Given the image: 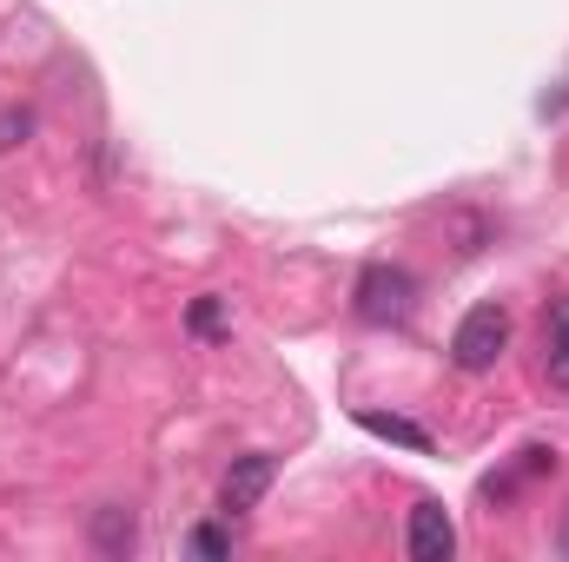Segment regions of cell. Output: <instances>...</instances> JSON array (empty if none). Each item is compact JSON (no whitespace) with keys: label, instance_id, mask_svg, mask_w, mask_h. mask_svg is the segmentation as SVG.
<instances>
[{"label":"cell","instance_id":"1","mask_svg":"<svg viewBox=\"0 0 569 562\" xmlns=\"http://www.w3.org/2000/svg\"><path fill=\"white\" fill-rule=\"evenodd\" d=\"M351 311L365 318V324H405L411 311H418V279L405 272V265H365L358 272V291H351Z\"/></svg>","mask_w":569,"mask_h":562},{"label":"cell","instance_id":"2","mask_svg":"<svg viewBox=\"0 0 569 562\" xmlns=\"http://www.w3.org/2000/svg\"><path fill=\"white\" fill-rule=\"evenodd\" d=\"M503 351H510V311H503V304L463 311V324H457V338H450V364H457V371H490Z\"/></svg>","mask_w":569,"mask_h":562},{"label":"cell","instance_id":"3","mask_svg":"<svg viewBox=\"0 0 569 562\" xmlns=\"http://www.w3.org/2000/svg\"><path fill=\"white\" fill-rule=\"evenodd\" d=\"M272 476H279V456H266V450L232 456V470H226V483H219V510H226V516L259 510V496L272 490Z\"/></svg>","mask_w":569,"mask_h":562},{"label":"cell","instance_id":"4","mask_svg":"<svg viewBox=\"0 0 569 562\" xmlns=\"http://www.w3.org/2000/svg\"><path fill=\"white\" fill-rule=\"evenodd\" d=\"M405 550H411V562H450L457 556V523H450V510L443 503H418L411 510V530H405Z\"/></svg>","mask_w":569,"mask_h":562},{"label":"cell","instance_id":"5","mask_svg":"<svg viewBox=\"0 0 569 562\" xmlns=\"http://www.w3.org/2000/svg\"><path fill=\"white\" fill-rule=\"evenodd\" d=\"M358 430H365V436H385V443H405V450H418V456L430 450V430H425V423L391 418V411H358Z\"/></svg>","mask_w":569,"mask_h":562},{"label":"cell","instance_id":"6","mask_svg":"<svg viewBox=\"0 0 569 562\" xmlns=\"http://www.w3.org/2000/svg\"><path fill=\"white\" fill-rule=\"evenodd\" d=\"M93 536H100V550H133V516L127 510H100Z\"/></svg>","mask_w":569,"mask_h":562},{"label":"cell","instance_id":"7","mask_svg":"<svg viewBox=\"0 0 569 562\" xmlns=\"http://www.w3.org/2000/svg\"><path fill=\"white\" fill-rule=\"evenodd\" d=\"M186 324H192L199 338H219V331H226V304H219V298H192V318H186Z\"/></svg>","mask_w":569,"mask_h":562},{"label":"cell","instance_id":"8","mask_svg":"<svg viewBox=\"0 0 569 562\" xmlns=\"http://www.w3.org/2000/svg\"><path fill=\"white\" fill-rule=\"evenodd\" d=\"M192 556H206V562L232 556V536H226V530H212V523H206V530H192Z\"/></svg>","mask_w":569,"mask_h":562},{"label":"cell","instance_id":"9","mask_svg":"<svg viewBox=\"0 0 569 562\" xmlns=\"http://www.w3.org/2000/svg\"><path fill=\"white\" fill-rule=\"evenodd\" d=\"M27 133H33V113H0V152H13Z\"/></svg>","mask_w":569,"mask_h":562},{"label":"cell","instance_id":"10","mask_svg":"<svg viewBox=\"0 0 569 562\" xmlns=\"http://www.w3.org/2000/svg\"><path fill=\"white\" fill-rule=\"evenodd\" d=\"M543 338L557 344V338H569V298H557L550 311H543Z\"/></svg>","mask_w":569,"mask_h":562},{"label":"cell","instance_id":"11","mask_svg":"<svg viewBox=\"0 0 569 562\" xmlns=\"http://www.w3.org/2000/svg\"><path fill=\"white\" fill-rule=\"evenodd\" d=\"M550 384H557V391H569V338H557V344H550Z\"/></svg>","mask_w":569,"mask_h":562},{"label":"cell","instance_id":"12","mask_svg":"<svg viewBox=\"0 0 569 562\" xmlns=\"http://www.w3.org/2000/svg\"><path fill=\"white\" fill-rule=\"evenodd\" d=\"M563 556H569V516H563Z\"/></svg>","mask_w":569,"mask_h":562}]
</instances>
